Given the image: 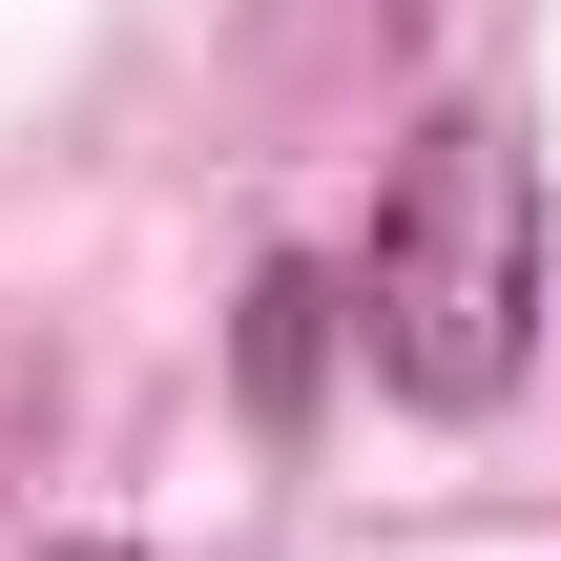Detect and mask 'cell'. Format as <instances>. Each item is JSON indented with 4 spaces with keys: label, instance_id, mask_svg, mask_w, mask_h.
Masks as SVG:
<instances>
[{
    "label": "cell",
    "instance_id": "obj_1",
    "mask_svg": "<svg viewBox=\"0 0 561 561\" xmlns=\"http://www.w3.org/2000/svg\"><path fill=\"white\" fill-rule=\"evenodd\" d=\"M354 333H375V375L416 416H500L520 396V354H541V167H520L500 104L396 146V187L354 229Z\"/></svg>",
    "mask_w": 561,
    "mask_h": 561
},
{
    "label": "cell",
    "instance_id": "obj_2",
    "mask_svg": "<svg viewBox=\"0 0 561 561\" xmlns=\"http://www.w3.org/2000/svg\"><path fill=\"white\" fill-rule=\"evenodd\" d=\"M291 375H312V291H250V416H312Z\"/></svg>",
    "mask_w": 561,
    "mask_h": 561
},
{
    "label": "cell",
    "instance_id": "obj_3",
    "mask_svg": "<svg viewBox=\"0 0 561 561\" xmlns=\"http://www.w3.org/2000/svg\"><path fill=\"white\" fill-rule=\"evenodd\" d=\"M62 561H125V541H62Z\"/></svg>",
    "mask_w": 561,
    "mask_h": 561
}]
</instances>
